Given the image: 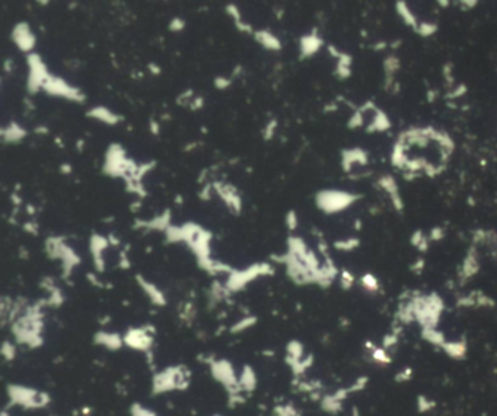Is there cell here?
Instances as JSON below:
<instances>
[{
  "mask_svg": "<svg viewBox=\"0 0 497 416\" xmlns=\"http://www.w3.org/2000/svg\"><path fill=\"white\" fill-rule=\"evenodd\" d=\"M357 199L359 196L346 193V191L327 190V191H320L317 194V205L321 210L327 213H335V212L349 208Z\"/></svg>",
  "mask_w": 497,
  "mask_h": 416,
  "instance_id": "6da1fadb",
  "label": "cell"
},
{
  "mask_svg": "<svg viewBox=\"0 0 497 416\" xmlns=\"http://www.w3.org/2000/svg\"><path fill=\"white\" fill-rule=\"evenodd\" d=\"M12 38L15 41V44L19 47V50L22 51H31L35 47V35L33 34V31L30 30L27 22H21L15 27L13 33H12Z\"/></svg>",
  "mask_w": 497,
  "mask_h": 416,
  "instance_id": "7a4b0ae2",
  "label": "cell"
},
{
  "mask_svg": "<svg viewBox=\"0 0 497 416\" xmlns=\"http://www.w3.org/2000/svg\"><path fill=\"white\" fill-rule=\"evenodd\" d=\"M359 164V165H366L367 164V155L362 149H350L343 152V168L344 171H350V168Z\"/></svg>",
  "mask_w": 497,
  "mask_h": 416,
  "instance_id": "3957f363",
  "label": "cell"
},
{
  "mask_svg": "<svg viewBox=\"0 0 497 416\" xmlns=\"http://www.w3.org/2000/svg\"><path fill=\"white\" fill-rule=\"evenodd\" d=\"M379 186L387 190V193H390L391 196V202L394 203V206L397 210H401L402 209V200L399 197V193H398V187H397V183L395 180L390 177V175H385L379 180Z\"/></svg>",
  "mask_w": 497,
  "mask_h": 416,
  "instance_id": "277c9868",
  "label": "cell"
},
{
  "mask_svg": "<svg viewBox=\"0 0 497 416\" xmlns=\"http://www.w3.org/2000/svg\"><path fill=\"white\" fill-rule=\"evenodd\" d=\"M321 45H322V41H321L320 37H317L315 31L311 35L302 37V39H300V53H302V57L312 56L314 53H317L320 50Z\"/></svg>",
  "mask_w": 497,
  "mask_h": 416,
  "instance_id": "5b68a950",
  "label": "cell"
},
{
  "mask_svg": "<svg viewBox=\"0 0 497 416\" xmlns=\"http://www.w3.org/2000/svg\"><path fill=\"white\" fill-rule=\"evenodd\" d=\"M88 117H94V118L101 120V121H104L107 124H117L121 120V117L118 114H114L112 111H109L105 107L92 108L91 111H88Z\"/></svg>",
  "mask_w": 497,
  "mask_h": 416,
  "instance_id": "8992f818",
  "label": "cell"
},
{
  "mask_svg": "<svg viewBox=\"0 0 497 416\" xmlns=\"http://www.w3.org/2000/svg\"><path fill=\"white\" fill-rule=\"evenodd\" d=\"M27 136L25 129H22L18 123H12L7 127L1 129V138L4 142H10V143H18L22 139Z\"/></svg>",
  "mask_w": 497,
  "mask_h": 416,
  "instance_id": "52a82bcc",
  "label": "cell"
},
{
  "mask_svg": "<svg viewBox=\"0 0 497 416\" xmlns=\"http://www.w3.org/2000/svg\"><path fill=\"white\" fill-rule=\"evenodd\" d=\"M254 37H255V39H257L263 47H265V48H268V50H280V48H282V44H280L279 38L274 37L271 33L265 31V30H261V31L254 33Z\"/></svg>",
  "mask_w": 497,
  "mask_h": 416,
  "instance_id": "ba28073f",
  "label": "cell"
},
{
  "mask_svg": "<svg viewBox=\"0 0 497 416\" xmlns=\"http://www.w3.org/2000/svg\"><path fill=\"white\" fill-rule=\"evenodd\" d=\"M390 126H391V123H390V120H388V117L379 110H376V115H375V118H373V121L369 124V127H367V132L369 133H372V132H384V130H387V129H390Z\"/></svg>",
  "mask_w": 497,
  "mask_h": 416,
  "instance_id": "9c48e42d",
  "label": "cell"
},
{
  "mask_svg": "<svg viewBox=\"0 0 497 416\" xmlns=\"http://www.w3.org/2000/svg\"><path fill=\"white\" fill-rule=\"evenodd\" d=\"M397 10H398L399 16L402 18V21H404L407 25L413 27L414 30L419 27V25H417V21H416V18H414V15L411 13V10L408 9V6H407L404 1H398V3H397Z\"/></svg>",
  "mask_w": 497,
  "mask_h": 416,
  "instance_id": "30bf717a",
  "label": "cell"
},
{
  "mask_svg": "<svg viewBox=\"0 0 497 416\" xmlns=\"http://www.w3.org/2000/svg\"><path fill=\"white\" fill-rule=\"evenodd\" d=\"M477 269H478L477 260H475V257H472V256L469 254V256H468V259H466V260H465V263H464L462 272H464V275H465V276H471V275H474V273L477 272Z\"/></svg>",
  "mask_w": 497,
  "mask_h": 416,
  "instance_id": "8fae6325",
  "label": "cell"
},
{
  "mask_svg": "<svg viewBox=\"0 0 497 416\" xmlns=\"http://www.w3.org/2000/svg\"><path fill=\"white\" fill-rule=\"evenodd\" d=\"M398 68H399V62H398V59H397L395 56H391V57H388V59L385 60L387 77H388V79H390V77H392L394 72L398 69Z\"/></svg>",
  "mask_w": 497,
  "mask_h": 416,
  "instance_id": "7c38bea8",
  "label": "cell"
},
{
  "mask_svg": "<svg viewBox=\"0 0 497 416\" xmlns=\"http://www.w3.org/2000/svg\"><path fill=\"white\" fill-rule=\"evenodd\" d=\"M437 31V27L434 24H420L416 28V33L422 35V37H430Z\"/></svg>",
  "mask_w": 497,
  "mask_h": 416,
  "instance_id": "4fadbf2b",
  "label": "cell"
},
{
  "mask_svg": "<svg viewBox=\"0 0 497 416\" xmlns=\"http://www.w3.org/2000/svg\"><path fill=\"white\" fill-rule=\"evenodd\" d=\"M362 282H363L364 288H367L369 291H376L378 289V280L372 275H364L363 279H362Z\"/></svg>",
  "mask_w": 497,
  "mask_h": 416,
  "instance_id": "5bb4252c",
  "label": "cell"
},
{
  "mask_svg": "<svg viewBox=\"0 0 497 416\" xmlns=\"http://www.w3.org/2000/svg\"><path fill=\"white\" fill-rule=\"evenodd\" d=\"M359 241L355 240V238H350V240H346V241H338L335 243V247L340 248V250H353L355 247H357Z\"/></svg>",
  "mask_w": 497,
  "mask_h": 416,
  "instance_id": "9a60e30c",
  "label": "cell"
},
{
  "mask_svg": "<svg viewBox=\"0 0 497 416\" xmlns=\"http://www.w3.org/2000/svg\"><path fill=\"white\" fill-rule=\"evenodd\" d=\"M184 27H185V21L181 19V18H174V19L171 21V24H169V30H171V31H175V33L182 31Z\"/></svg>",
  "mask_w": 497,
  "mask_h": 416,
  "instance_id": "2e32d148",
  "label": "cell"
},
{
  "mask_svg": "<svg viewBox=\"0 0 497 416\" xmlns=\"http://www.w3.org/2000/svg\"><path fill=\"white\" fill-rule=\"evenodd\" d=\"M231 82H232V79H226L223 76H217L214 79V85H216L217 89H226L231 85Z\"/></svg>",
  "mask_w": 497,
  "mask_h": 416,
  "instance_id": "e0dca14e",
  "label": "cell"
},
{
  "mask_svg": "<svg viewBox=\"0 0 497 416\" xmlns=\"http://www.w3.org/2000/svg\"><path fill=\"white\" fill-rule=\"evenodd\" d=\"M286 221H287V225H289L290 229H295V228H296V225H298V216H296V213H295L293 210L289 212Z\"/></svg>",
  "mask_w": 497,
  "mask_h": 416,
  "instance_id": "ac0fdd59",
  "label": "cell"
},
{
  "mask_svg": "<svg viewBox=\"0 0 497 416\" xmlns=\"http://www.w3.org/2000/svg\"><path fill=\"white\" fill-rule=\"evenodd\" d=\"M443 235H445V234H443L442 228H433V229H431V234H430V238H431V240H440Z\"/></svg>",
  "mask_w": 497,
  "mask_h": 416,
  "instance_id": "d6986e66",
  "label": "cell"
},
{
  "mask_svg": "<svg viewBox=\"0 0 497 416\" xmlns=\"http://www.w3.org/2000/svg\"><path fill=\"white\" fill-rule=\"evenodd\" d=\"M276 121H271L267 124V130H265V139H271L273 138V133H274V129H276Z\"/></svg>",
  "mask_w": 497,
  "mask_h": 416,
  "instance_id": "ffe728a7",
  "label": "cell"
},
{
  "mask_svg": "<svg viewBox=\"0 0 497 416\" xmlns=\"http://www.w3.org/2000/svg\"><path fill=\"white\" fill-rule=\"evenodd\" d=\"M203 104H204L203 98H201V97H199V98H194V100L191 101L190 108H191V110H197V108H201V107H203Z\"/></svg>",
  "mask_w": 497,
  "mask_h": 416,
  "instance_id": "44dd1931",
  "label": "cell"
},
{
  "mask_svg": "<svg viewBox=\"0 0 497 416\" xmlns=\"http://www.w3.org/2000/svg\"><path fill=\"white\" fill-rule=\"evenodd\" d=\"M465 91H466V88L465 86H460L454 94H449V98H457V97H460V95H462V94H465Z\"/></svg>",
  "mask_w": 497,
  "mask_h": 416,
  "instance_id": "7402d4cb",
  "label": "cell"
},
{
  "mask_svg": "<svg viewBox=\"0 0 497 416\" xmlns=\"http://www.w3.org/2000/svg\"><path fill=\"white\" fill-rule=\"evenodd\" d=\"M150 132L156 136L159 133V123L156 121H150Z\"/></svg>",
  "mask_w": 497,
  "mask_h": 416,
  "instance_id": "603a6c76",
  "label": "cell"
},
{
  "mask_svg": "<svg viewBox=\"0 0 497 416\" xmlns=\"http://www.w3.org/2000/svg\"><path fill=\"white\" fill-rule=\"evenodd\" d=\"M60 173L62 174H70L71 173V165L70 164H63L60 167Z\"/></svg>",
  "mask_w": 497,
  "mask_h": 416,
  "instance_id": "cb8c5ba5",
  "label": "cell"
},
{
  "mask_svg": "<svg viewBox=\"0 0 497 416\" xmlns=\"http://www.w3.org/2000/svg\"><path fill=\"white\" fill-rule=\"evenodd\" d=\"M149 70H150L152 73H155V75H159V73H161V68H158L155 63H150V65H149Z\"/></svg>",
  "mask_w": 497,
  "mask_h": 416,
  "instance_id": "d4e9b609",
  "label": "cell"
},
{
  "mask_svg": "<svg viewBox=\"0 0 497 416\" xmlns=\"http://www.w3.org/2000/svg\"><path fill=\"white\" fill-rule=\"evenodd\" d=\"M35 132L36 133H44V135H47V133H48V129H47V127H36Z\"/></svg>",
  "mask_w": 497,
  "mask_h": 416,
  "instance_id": "484cf974",
  "label": "cell"
},
{
  "mask_svg": "<svg viewBox=\"0 0 497 416\" xmlns=\"http://www.w3.org/2000/svg\"><path fill=\"white\" fill-rule=\"evenodd\" d=\"M140 208H142V203H140V202H136V203H133V206H132L130 209H132L133 212H136L137 209H140Z\"/></svg>",
  "mask_w": 497,
  "mask_h": 416,
  "instance_id": "4316f807",
  "label": "cell"
},
{
  "mask_svg": "<svg viewBox=\"0 0 497 416\" xmlns=\"http://www.w3.org/2000/svg\"><path fill=\"white\" fill-rule=\"evenodd\" d=\"M83 145H85V142H83V140H82V142L79 140V142H77V149H79V151L83 149Z\"/></svg>",
  "mask_w": 497,
  "mask_h": 416,
  "instance_id": "83f0119b",
  "label": "cell"
},
{
  "mask_svg": "<svg viewBox=\"0 0 497 416\" xmlns=\"http://www.w3.org/2000/svg\"><path fill=\"white\" fill-rule=\"evenodd\" d=\"M175 200H177L179 205H182V197H181V196H177V197H175Z\"/></svg>",
  "mask_w": 497,
  "mask_h": 416,
  "instance_id": "f1b7e54d",
  "label": "cell"
}]
</instances>
